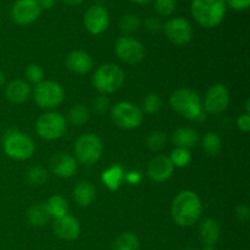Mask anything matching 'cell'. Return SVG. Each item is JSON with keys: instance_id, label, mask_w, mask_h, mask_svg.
Here are the masks:
<instances>
[{"instance_id": "8", "label": "cell", "mask_w": 250, "mask_h": 250, "mask_svg": "<svg viewBox=\"0 0 250 250\" xmlns=\"http://www.w3.org/2000/svg\"><path fill=\"white\" fill-rule=\"evenodd\" d=\"M66 129H67V124L65 117L59 112H45L37 119V133L45 141H56L61 138L66 133Z\"/></svg>"}, {"instance_id": "17", "label": "cell", "mask_w": 250, "mask_h": 250, "mask_svg": "<svg viewBox=\"0 0 250 250\" xmlns=\"http://www.w3.org/2000/svg\"><path fill=\"white\" fill-rule=\"evenodd\" d=\"M51 172L60 178H70L77 172V163L70 154L58 153L50 160Z\"/></svg>"}, {"instance_id": "9", "label": "cell", "mask_w": 250, "mask_h": 250, "mask_svg": "<svg viewBox=\"0 0 250 250\" xmlns=\"http://www.w3.org/2000/svg\"><path fill=\"white\" fill-rule=\"evenodd\" d=\"M103 143L98 136L93 133L82 134L75 143V155L81 164L94 165L103 155Z\"/></svg>"}, {"instance_id": "22", "label": "cell", "mask_w": 250, "mask_h": 250, "mask_svg": "<svg viewBox=\"0 0 250 250\" xmlns=\"http://www.w3.org/2000/svg\"><path fill=\"white\" fill-rule=\"evenodd\" d=\"M221 236V227L219 222L214 219H207L200 226V238L205 246L214 247L219 242Z\"/></svg>"}, {"instance_id": "1", "label": "cell", "mask_w": 250, "mask_h": 250, "mask_svg": "<svg viewBox=\"0 0 250 250\" xmlns=\"http://www.w3.org/2000/svg\"><path fill=\"white\" fill-rule=\"evenodd\" d=\"M202 211V200L193 190L180 192L171 205V216L176 225L181 227H190L197 224Z\"/></svg>"}, {"instance_id": "29", "label": "cell", "mask_w": 250, "mask_h": 250, "mask_svg": "<svg viewBox=\"0 0 250 250\" xmlns=\"http://www.w3.org/2000/svg\"><path fill=\"white\" fill-rule=\"evenodd\" d=\"M167 144V136L165 132L154 131L146 138V146L150 151H160Z\"/></svg>"}, {"instance_id": "4", "label": "cell", "mask_w": 250, "mask_h": 250, "mask_svg": "<svg viewBox=\"0 0 250 250\" xmlns=\"http://www.w3.org/2000/svg\"><path fill=\"white\" fill-rule=\"evenodd\" d=\"M124 70L115 63H105L98 67L93 75V87L103 95L117 92L125 83Z\"/></svg>"}, {"instance_id": "39", "label": "cell", "mask_w": 250, "mask_h": 250, "mask_svg": "<svg viewBox=\"0 0 250 250\" xmlns=\"http://www.w3.org/2000/svg\"><path fill=\"white\" fill-rule=\"evenodd\" d=\"M237 126L241 131L248 133L250 131V114H243L237 119Z\"/></svg>"}, {"instance_id": "3", "label": "cell", "mask_w": 250, "mask_h": 250, "mask_svg": "<svg viewBox=\"0 0 250 250\" xmlns=\"http://www.w3.org/2000/svg\"><path fill=\"white\" fill-rule=\"evenodd\" d=\"M227 4L224 0H193L190 12L193 19L205 28H214L224 21Z\"/></svg>"}, {"instance_id": "16", "label": "cell", "mask_w": 250, "mask_h": 250, "mask_svg": "<svg viewBox=\"0 0 250 250\" xmlns=\"http://www.w3.org/2000/svg\"><path fill=\"white\" fill-rule=\"evenodd\" d=\"M54 233L63 241H75L81 233V225L76 217L71 215L56 219L53 224Z\"/></svg>"}, {"instance_id": "37", "label": "cell", "mask_w": 250, "mask_h": 250, "mask_svg": "<svg viewBox=\"0 0 250 250\" xmlns=\"http://www.w3.org/2000/svg\"><path fill=\"white\" fill-rule=\"evenodd\" d=\"M144 27H146V31L149 32V33H159V32L163 31L164 26H163V22H161L160 19H158V17H149V19L146 20V22H144Z\"/></svg>"}, {"instance_id": "11", "label": "cell", "mask_w": 250, "mask_h": 250, "mask_svg": "<svg viewBox=\"0 0 250 250\" xmlns=\"http://www.w3.org/2000/svg\"><path fill=\"white\" fill-rule=\"evenodd\" d=\"M166 38L175 45H187L193 38L192 24L183 17H173L164 24Z\"/></svg>"}, {"instance_id": "2", "label": "cell", "mask_w": 250, "mask_h": 250, "mask_svg": "<svg viewBox=\"0 0 250 250\" xmlns=\"http://www.w3.org/2000/svg\"><path fill=\"white\" fill-rule=\"evenodd\" d=\"M171 109L185 119L195 122L205 120V111L203 109L199 94L189 88H180L170 97Z\"/></svg>"}, {"instance_id": "46", "label": "cell", "mask_w": 250, "mask_h": 250, "mask_svg": "<svg viewBox=\"0 0 250 250\" xmlns=\"http://www.w3.org/2000/svg\"><path fill=\"white\" fill-rule=\"evenodd\" d=\"M95 1H98V2H102V1H104V0H95Z\"/></svg>"}, {"instance_id": "36", "label": "cell", "mask_w": 250, "mask_h": 250, "mask_svg": "<svg viewBox=\"0 0 250 250\" xmlns=\"http://www.w3.org/2000/svg\"><path fill=\"white\" fill-rule=\"evenodd\" d=\"M110 107V100L106 95L100 94L99 97H97L93 102V110H94L97 114H104L109 110Z\"/></svg>"}, {"instance_id": "38", "label": "cell", "mask_w": 250, "mask_h": 250, "mask_svg": "<svg viewBox=\"0 0 250 250\" xmlns=\"http://www.w3.org/2000/svg\"><path fill=\"white\" fill-rule=\"evenodd\" d=\"M226 4L236 11H244L249 7L250 0H227Z\"/></svg>"}, {"instance_id": "30", "label": "cell", "mask_w": 250, "mask_h": 250, "mask_svg": "<svg viewBox=\"0 0 250 250\" xmlns=\"http://www.w3.org/2000/svg\"><path fill=\"white\" fill-rule=\"evenodd\" d=\"M141 27V19L136 14H127L120 21V29L125 34H132Z\"/></svg>"}, {"instance_id": "14", "label": "cell", "mask_w": 250, "mask_h": 250, "mask_svg": "<svg viewBox=\"0 0 250 250\" xmlns=\"http://www.w3.org/2000/svg\"><path fill=\"white\" fill-rule=\"evenodd\" d=\"M42 14L38 0H16L11 7L12 21L20 26L33 23Z\"/></svg>"}, {"instance_id": "20", "label": "cell", "mask_w": 250, "mask_h": 250, "mask_svg": "<svg viewBox=\"0 0 250 250\" xmlns=\"http://www.w3.org/2000/svg\"><path fill=\"white\" fill-rule=\"evenodd\" d=\"M172 141L177 148L182 149H189L194 148L199 143V134L195 129L190 128V127H181L175 131L172 136Z\"/></svg>"}, {"instance_id": "32", "label": "cell", "mask_w": 250, "mask_h": 250, "mask_svg": "<svg viewBox=\"0 0 250 250\" xmlns=\"http://www.w3.org/2000/svg\"><path fill=\"white\" fill-rule=\"evenodd\" d=\"M170 160L172 163L173 167H186L192 160V155H190V151L187 150V149L176 148L171 153Z\"/></svg>"}, {"instance_id": "31", "label": "cell", "mask_w": 250, "mask_h": 250, "mask_svg": "<svg viewBox=\"0 0 250 250\" xmlns=\"http://www.w3.org/2000/svg\"><path fill=\"white\" fill-rule=\"evenodd\" d=\"M48 171L43 166H33L27 173V180L32 186H43L48 181Z\"/></svg>"}, {"instance_id": "12", "label": "cell", "mask_w": 250, "mask_h": 250, "mask_svg": "<svg viewBox=\"0 0 250 250\" xmlns=\"http://www.w3.org/2000/svg\"><path fill=\"white\" fill-rule=\"evenodd\" d=\"M229 92L222 83H216L208 89L204 98V111L212 115H219L229 107Z\"/></svg>"}, {"instance_id": "40", "label": "cell", "mask_w": 250, "mask_h": 250, "mask_svg": "<svg viewBox=\"0 0 250 250\" xmlns=\"http://www.w3.org/2000/svg\"><path fill=\"white\" fill-rule=\"evenodd\" d=\"M236 216L239 221L247 222L250 217V210L248 205H238L236 209Z\"/></svg>"}, {"instance_id": "21", "label": "cell", "mask_w": 250, "mask_h": 250, "mask_svg": "<svg viewBox=\"0 0 250 250\" xmlns=\"http://www.w3.org/2000/svg\"><path fill=\"white\" fill-rule=\"evenodd\" d=\"M95 197H97V189L92 183L87 181L77 183L73 189V199L82 208L89 207L94 202Z\"/></svg>"}, {"instance_id": "34", "label": "cell", "mask_w": 250, "mask_h": 250, "mask_svg": "<svg viewBox=\"0 0 250 250\" xmlns=\"http://www.w3.org/2000/svg\"><path fill=\"white\" fill-rule=\"evenodd\" d=\"M24 75H26L27 81L29 83H33V84H38V83L43 82L44 81V70L41 65L38 63H29L26 67L24 71Z\"/></svg>"}, {"instance_id": "7", "label": "cell", "mask_w": 250, "mask_h": 250, "mask_svg": "<svg viewBox=\"0 0 250 250\" xmlns=\"http://www.w3.org/2000/svg\"><path fill=\"white\" fill-rule=\"evenodd\" d=\"M33 99L42 109H55L62 104L65 90L55 81H43L34 87Z\"/></svg>"}, {"instance_id": "26", "label": "cell", "mask_w": 250, "mask_h": 250, "mask_svg": "<svg viewBox=\"0 0 250 250\" xmlns=\"http://www.w3.org/2000/svg\"><path fill=\"white\" fill-rule=\"evenodd\" d=\"M139 247L138 237L132 232L121 233L112 243V250H139Z\"/></svg>"}, {"instance_id": "19", "label": "cell", "mask_w": 250, "mask_h": 250, "mask_svg": "<svg viewBox=\"0 0 250 250\" xmlns=\"http://www.w3.org/2000/svg\"><path fill=\"white\" fill-rule=\"evenodd\" d=\"M31 93V85L23 80L11 81L10 83H7L6 88H5V95H6L7 100L14 104L24 103L29 98Z\"/></svg>"}, {"instance_id": "33", "label": "cell", "mask_w": 250, "mask_h": 250, "mask_svg": "<svg viewBox=\"0 0 250 250\" xmlns=\"http://www.w3.org/2000/svg\"><path fill=\"white\" fill-rule=\"evenodd\" d=\"M161 98L158 93H149L143 100V110L146 114L154 115L160 110Z\"/></svg>"}, {"instance_id": "45", "label": "cell", "mask_w": 250, "mask_h": 250, "mask_svg": "<svg viewBox=\"0 0 250 250\" xmlns=\"http://www.w3.org/2000/svg\"><path fill=\"white\" fill-rule=\"evenodd\" d=\"M246 109H247V114H250V100H247Z\"/></svg>"}, {"instance_id": "41", "label": "cell", "mask_w": 250, "mask_h": 250, "mask_svg": "<svg viewBox=\"0 0 250 250\" xmlns=\"http://www.w3.org/2000/svg\"><path fill=\"white\" fill-rule=\"evenodd\" d=\"M124 178L126 180V182L129 183V185H138L142 180V175L138 171H131V172L127 173Z\"/></svg>"}, {"instance_id": "18", "label": "cell", "mask_w": 250, "mask_h": 250, "mask_svg": "<svg viewBox=\"0 0 250 250\" xmlns=\"http://www.w3.org/2000/svg\"><path fill=\"white\" fill-rule=\"evenodd\" d=\"M93 65L92 56L85 51L75 50L66 56V67L76 75H87L92 71Z\"/></svg>"}, {"instance_id": "44", "label": "cell", "mask_w": 250, "mask_h": 250, "mask_svg": "<svg viewBox=\"0 0 250 250\" xmlns=\"http://www.w3.org/2000/svg\"><path fill=\"white\" fill-rule=\"evenodd\" d=\"M5 84V75L2 71H0V87Z\"/></svg>"}, {"instance_id": "35", "label": "cell", "mask_w": 250, "mask_h": 250, "mask_svg": "<svg viewBox=\"0 0 250 250\" xmlns=\"http://www.w3.org/2000/svg\"><path fill=\"white\" fill-rule=\"evenodd\" d=\"M154 6L158 15L163 17L171 16L176 11L177 0H154Z\"/></svg>"}, {"instance_id": "13", "label": "cell", "mask_w": 250, "mask_h": 250, "mask_svg": "<svg viewBox=\"0 0 250 250\" xmlns=\"http://www.w3.org/2000/svg\"><path fill=\"white\" fill-rule=\"evenodd\" d=\"M85 29L93 36L104 33L110 24V15L106 7L100 4H94L85 11L83 17Z\"/></svg>"}, {"instance_id": "15", "label": "cell", "mask_w": 250, "mask_h": 250, "mask_svg": "<svg viewBox=\"0 0 250 250\" xmlns=\"http://www.w3.org/2000/svg\"><path fill=\"white\" fill-rule=\"evenodd\" d=\"M173 170L175 167L168 156L156 155L148 164V177L153 182H165L172 176Z\"/></svg>"}, {"instance_id": "6", "label": "cell", "mask_w": 250, "mask_h": 250, "mask_svg": "<svg viewBox=\"0 0 250 250\" xmlns=\"http://www.w3.org/2000/svg\"><path fill=\"white\" fill-rule=\"evenodd\" d=\"M112 122L119 128L136 129L143 124V111L131 102H120L112 106L110 112Z\"/></svg>"}, {"instance_id": "28", "label": "cell", "mask_w": 250, "mask_h": 250, "mask_svg": "<svg viewBox=\"0 0 250 250\" xmlns=\"http://www.w3.org/2000/svg\"><path fill=\"white\" fill-rule=\"evenodd\" d=\"M89 117V110L82 104L73 105L72 109L68 112V120H70L71 125H73L76 127H81L87 124Z\"/></svg>"}, {"instance_id": "24", "label": "cell", "mask_w": 250, "mask_h": 250, "mask_svg": "<svg viewBox=\"0 0 250 250\" xmlns=\"http://www.w3.org/2000/svg\"><path fill=\"white\" fill-rule=\"evenodd\" d=\"M46 210H48L49 216L53 217L54 220L60 219V217L68 215V204L66 199L61 195H53L48 199L45 204Z\"/></svg>"}, {"instance_id": "25", "label": "cell", "mask_w": 250, "mask_h": 250, "mask_svg": "<svg viewBox=\"0 0 250 250\" xmlns=\"http://www.w3.org/2000/svg\"><path fill=\"white\" fill-rule=\"evenodd\" d=\"M28 221L32 226L34 227H43L48 224L49 216L48 210H46V207L44 203H37V204H33L28 210Z\"/></svg>"}, {"instance_id": "27", "label": "cell", "mask_w": 250, "mask_h": 250, "mask_svg": "<svg viewBox=\"0 0 250 250\" xmlns=\"http://www.w3.org/2000/svg\"><path fill=\"white\" fill-rule=\"evenodd\" d=\"M203 149L209 156H217L222 149V139L216 132H208L203 137Z\"/></svg>"}, {"instance_id": "23", "label": "cell", "mask_w": 250, "mask_h": 250, "mask_svg": "<svg viewBox=\"0 0 250 250\" xmlns=\"http://www.w3.org/2000/svg\"><path fill=\"white\" fill-rule=\"evenodd\" d=\"M125 177L124 168L121 165H112L111 167L106 168L102 173V181L105 187L110 190H117L121 186L122 180Z\"/></svg>"}, {"instance_id": "43", "label": "cell", "mask_w": 250, "mask_h": 250, "mask_svg": "<svg viewBox=\"0 0 250 250\" xmlns=\"http://www.w3.org/2000/svg\"><path fill=\"white\" fill-rule=\"evenodd\" d=\"M131 1L136 2V4L138 5H146V4H149V2L154 1V0H131Z\"/></svg>"}, {"instance_id": "10", "label": "cell", "mask_w": 250, "mask_h": 250, "mask_svg": "<svg viewBox=\"0 0 250 250\" xmlns=\"http://www.w3.org/2000/svg\"><path fill=\"white\" fill-rule=\"evenodd\" d=\"M115 53L117 58L129 65H136L146 58V48L143 44L136 38L129 36H124L116 42Z\"/></svg>"}, {"instance_id": "5", "label": "cell", "mask_w": 250, "mask_h": 250, "mask_svg": "<svg viewBox=\"0 0 250 250\" xmlns=\"http://www.w3.org/2000/svg\"><path fill=\"white\" fill-rule=\"evenodd\" d=\"M2 148L9 158L23 161L32 158L36 146L27 134L19 131H11L5 136Z\"/></svg>"}, {"instance_id": "42", "label": "cell", "mask_w": 250, "mask_h": 250, "mask_svg": "<svg viewBox=\"0 0 250 250\" xmlns=\"http://www.w3.org/2000/svg\"><path fill=\"white\" fill-rule=\"evenodd\" d=\"M62 1L66 2V4H68V5H80V4H82L84 0H62Z\"/></svg>"}]
</instances>
